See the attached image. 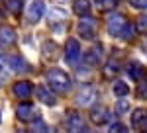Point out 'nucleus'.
Here are the masks:
<instances>
[{
	"mask_svg": "<svg viewBox=\"0 0 147 133\" xmlns=\"http://www.w3.org/2000/svg\"><path fill=\"white\" fill-rule=\"evenodd\" d=\"M106 30L108 33L112 35V37H118V39H124V41H129L131 39V35L136 32V26H131V24L125 20V16H120V14H114L112 18L108 20L106 24Z\"/></svg>",
	"mask_w": 147,
	"mask_h": 133,
	"instance_id": "1",
	"label": "nucleus"
},
{
	"mask_svg": "<svg viewBox=\"0 0 147 133\" xmlns=\"http://www.w3.org/2000/svg\"><path fill=\"white\" fill-rule=\"evenodd\" d=\"M47 84L57 94H67L69 90H71V84L73 82H71V77H69L65 71L51 69V71H47Z\"/></svg>",
	"mask_w": 147,
	"mask_h": 133,
	"instance_id": "2",
	"label": "nucleus"
},
{
	"mask_svg": "<svg viewBox=\"0 0 147 133\" xmlns=\"http://www.w3.org/2000/svg\"><path fill=\"white\" fill-rule=\"evenodd\" d=\"M43 14H45V2H43V0H34V2L28 6V10H26V18H28L30 24H37L41 20Z\"/></svg>",
	"mask_w": 147,
	"mask_h": 133,
	"instance_id": "3",
	"label": "nucleus"
},
{
	"mask_svg": "<svg viewBox=\"0 0 147 133\" xmlns=\"http://www.w3.org/2000/svg\"><path fill=\"white\" fill-rule=\"evenodd\" d=\"M79 35L84 39H94L96 35V20L90 16H82V20L79 22Z\"/></svg>",
	"mask_w": 147,
	"mask_h": 133,
	"instance_id": "4",
	"label": "nucleus"
},
{
	"mask_svg": "<svg viewBox=\"0 0 147 133\" xmlns=\"http://www.w3.org/2000/svg\"><path fill=\"white\" fill-rule=\"evenodd\" d=\"M79 59H80V43L71 37L65 43V61H67L69 65H77Z\"/></svg>",
	"mask_w": 147,
	"mask_h": 133,
	"instance_id": "5",
	"label": "nucleus"
},
{
	"mask_svg": "<svg viewBox=\"0 0 147 133\" xmlns=\"http://www.w3.org/2000/svg\"><path fill=\"white\" fill-rule=\"evenodd\" d=\"M12 92H14L16 98L28 100L32 94H34V84H32L30 80H20V82H16V84L12 86Z\"/></svg>",
	"mask_w": 147,
	"mask_h": 133,
	"instance_id": "6",
	"label": "nucleus"
},
{
	"mask_svg": "<svg viewBox=\"0 0 147 133\" xmlns=\"http://www.w3.org/2000/svg\"><path fill=\"white\" fill-rule=\"evenodd\" d=\"M90 122L96 123V125H104V123H108V122H110V112L106 110L104 106H100V104L92 106V108H90Z\"/></svg>",
	"mask_w": 147,
	"mask_h": 133,
	"instance_id": "7",
	"label": "nucleus"
},
{
	"mask_svg": "<svg viewBox=\"0 0 147 133\" xmlns=\"http://www.w3.org/2000/svg\"><path fill=\"white\" fill-rule=\"evenodd\" d=\"M16 116H18V120H22V122H34L35 120V108L32 104H28V102H22V104L16 108Z\"/></svg>",
	"mask_w": 147,
	"mask_h": 133,
	"instance_id": "8",
	"label": "nucleus"
},
{
	"mask_svg": "<svg viewBox=\"0 0 147 133\" xmlns=\"http://www.w3.org/2000/svg\"><path fill=\"white\" fill-rule=\"evenodd\" d=\"M6 65H8V69H12L14 73H24V71L30 69V65L26 63V59H22L20 55H8L6 57Z\"/></svg>",
	"mask_w": 147,
	"mask_h": 133,
	"instance_id": "9",
	"label": "nucleus"
},
{
	"mask_svg": "<svg viewBox=\"0 0 147 133\" xmlns=\"http://www.w3.org/2000/svg\"><path fill=\"white\" fill-rule=\"evenodd\" d=\"M94 100H96V90L92 88V86H84V88L77 94V104H79V106H88Z\"/></svg>",
	"mask_w": 147,
	"mask_h": 133,
	"instance_id": "10",
	"label": "nucleus"
},
{
	"mask_svg": "<svg viewBox=\"0 0 147 133\" xmlns=\"http://www.w3.org/2000/svg\"><path fill=\"white\" fill-rule=\"evenodd\" d=\"M131 125L136 129H145L147 127V110L145 108H137L131 116Z\"/></svg>",
	"mask_w": 147,
	"mask_h": 133,
	"instance_id": "11",
	"label": "nucleus"
},
{
	"mask_svg": "<svg viewBox=\"0 0 147 133\" xmlns=\"http://www.w3.org/2000/svg\"><path fill=\"white\" fill-rule=\"evenodd\" d=\"M65 123H67L69 131H84L86 129V125H84V122H82V118H80L79 114H69Z\"/></svg>",
	"mask_w": 147,
	"mask_h": 133,
	"instance_id": "12",
	"label": "nucleus"
},
{
	"mask_svg": "<svg viewBox=\"0 0 147 133\" xmlns=\"http://www.w3.org/2000/svg\"><path fill=\"white\" fill-rule=\"evenodd\" d=\"M100 59H102V47H100V45H96V47H92V49L86 51V55H84V63H86L88 66H94V65L100 63Z\"/></svg>",
	"mask_w": 147,
	"mask_h": 133,
	"instance_id": "13",
	"label": "nucleus"
},
{
	"mask_svg": "<svg viewBox=\"0 0 147 133\" xmlns=\"http://www.w3.org/2000/svg\"><path fill=\"white\" fill-rule=\"evenodd\" d=\"M35 92H37V98L41 100L45 106H53L55 104V94H53V90L49 86H39Z\"/></svg>",
	"mask_w": 147,
	"mask_h": 133,
	"instance_id": "14",
	"label": "nucleus"
},
{
	"mask_svg": "<svg viewBox=\"0 0 147 133\" xmlns=\"http://www.w3.org/2000/svg\"><path fill=\"white\" fill-rule=\"evenodd\" d=\"M127 75H129V78H134V80H143L147 75V71L143 69V66L139 65V63H129L127 65Z\"/></svg>",
	"mask_w": 147,
	"mask_h": 133,
	"instance_id": "15",
	"label": "nucleus"
},
{
	"mask_svg": "<svg viewBox=\"0 0 147 133\" xmlns=\"http://www.w3.org/2000/svg\"><path fill=\"white\" fill-rule=\"evenodd\" d=\"M90 8H92V4H90V0H75L73 2V12L77 14V16H88L90 14Z\"/></svg>",
	"mask_w": 147,
	"mask_h": 133,
	"instance_id": "16",
	"label": "nucleus"
},
{
	"mask_svg": "<svg viewBox=\"0 0 147 133\" xmlns=\"http://www.w3.org/2000/svg\"><path fill=\"white\" fill-rule=\"evenodd\" d=\"M0 41L6 43V45H10V43L16 41V32L12 30L10 26H2V28H0Z\"/></svg>",
	"mask_w": 147,
	"mask_h": 133,
	"instance_id": "17",
	"label": "nucleus"
},
{
	"mask_svg": "<svg viewBox=\"0 0 147 133\" xmlns=\"http://www.w3.org/2000/svg\"><path fill=\"white\" fill-rule=\"evenodd\" d=\"M41 51H43V57H45L47 61H53V59H57V45L53 43V41H45L43 43V47H41Z\"/></svg>",
	"mask_w": 147,
	"mask_h": 133,
	"instance_id": "18",
	"label": "nucleus"
},
{
	"mask_svg": "<svg viewBox=\"0 0 147 133\" xmlns=\"http://www.w3.org/2000/svg\"><path fill=\"white\" fill-rule=\"evenodd\" d=\"M118 71H120V63H118V61H114V59H110V61L104 65V77L110 78V77H114Z\"/></svg>",
	"mask_w": 147,
	"mask_h": 133,
	"instance_id": "19",
	"label": "nucleus"
},
{
	"mask_svg": "<svg viewBox=\"0 0 147 133\" xmlns=\"http://www.w3.org/2000/svg\"><path fill=\"white\" fill-rule=\"evenodd\" d=\"M114 94H116L118 98H122V96H127V94H129V86L125 84L124 80H118V82L114 84Z\"/></svg>",
	"mask_w": 147,
	"mask_h": 133,
	"instance_id": "20",
	"label": "nucleus"
},
{
	"mask_svg": "<svg viewBox=\"0 0 147 133\" xmlns=\"http://www.w3.org/2000/svg\"><path fill=\"white\" fill-rule=\"evenodd\" d=\"M118 4H120V0H96V6H98L100 10H104V12L114 10Z\"/></svg>",
	"mask_w": 147,
	"mask_h": 133,
	"instance_id": "21",
	"label": "nucleus"
},
{
	"mask_svg": "<svg viewBox=\"0 0 147 133\" xmlns=\"http://www.w3.org/2000/svg\"><path fill=\"white\" fill-rule=\"evenodd\" d=\"M114 110H116V114H118V116H124V114H127V112H129V102H127V100H124V96H122V98L116 102V108H114Z\"/></svg>",
	"mask_w": 147,
	"mask_h": 133,
	"instance_id": "22",
	"label": "nucleus"
},
{
	"mask_svg": "<svg viewBox=\"0 0 147 133\" xmlns=\"http://www.w3.org/2000/svg\"><path fill=\"white\" fill-rule=\"evenodd\" d=\"M8 71H10V69H8V65H6V59L0 57V86L8 80Z\"/></svg>",
	"mask_w": 147,
	"mask_h": 133,
	"instance_id": "23",
	"label": "nucleus"
},
{
	"mask_svg": "<svg viewBox=\"0 0 147 133\" xmlns=\"http://www.w3.org/2000/svg\"><path fill=\"white\" fill-rule=\"evenodd\" d=\"M136 30L139 33H147V14L139 16V18L136 20Z\"/></svg>",
	"mask_w": 147,
	"mask_h": 133,
	"instance_id": "24",
	"label": "nucleus"
},
{
	"mask_svg": "<svg viewBox=\"0 0 147 133\" xmlns=\"http://www.w3.org/2000/svg\"><path fill=\"white\" fill-rule=\"evenodd\" d=\"M6 4H8V10H10L12 14H16V16L22 12V0H8Z\"/></svg>",
	"mask_w": 147,
	"mask_h": 133,
	"instance_id": "25",
	"label": "nucleus"
},
{
	"mask_svg": "<svg viewBox=\"0 0 147 133\" xmlns=\"http://www.w3.org/2000/svg\"><path fill=\"white\" fill-rule=\"evenodd\" d=\"M139 82H141V80H139ZM136 96H137V98H141V100H147V82H141V84H137Z\"/></svg>",
	"mask_w": 147,
	"mask_h": 133,
	"instance_id": "26",
	"label": "nucleus"
},
{
	"mask_svg": "<svg viewBox=\"0 0 147 133\" xmlns=\"http://www.w3.org/2000/svg\"><path fill=\"white\" fill-rule=\"evenodd\" d=\"M127 131V127H125L124 123H114L110 125V133H125Z\"/></svg>",
	"mask_w": 147,
	"mask_h": 133,
	"instance_id": "27",
	"label": "nucleus"
},
{
	"mask_svg": "<svg viewBox=\"0 0 147 133\" xmlns=\"http://www.w3.org/2000/svg\"><path fill=\"white\" fill-rule=\"evenodd\" d=\"M129 4L137 10H145L147 8V0H129Z\"/></svg>",
	"mask_w": 147,
	"mask_h": 133,
	"instance_id": "28",
	"label": "nucleus"
},
{
	"mask_svg": "<svg viewBox=\"0 0 147 133\" xmlns=\"http://www.w3.org/2000/svg\"><path fill=\"white\" fill-rule=\"evenodd\" d=\"M0 122H2V116H0Z\"/></svg>",
	"mask_w": 147,
	"mask_h": 133,
	"instance_id": "29",
	"label": "nucleus"
}]
</instances>
